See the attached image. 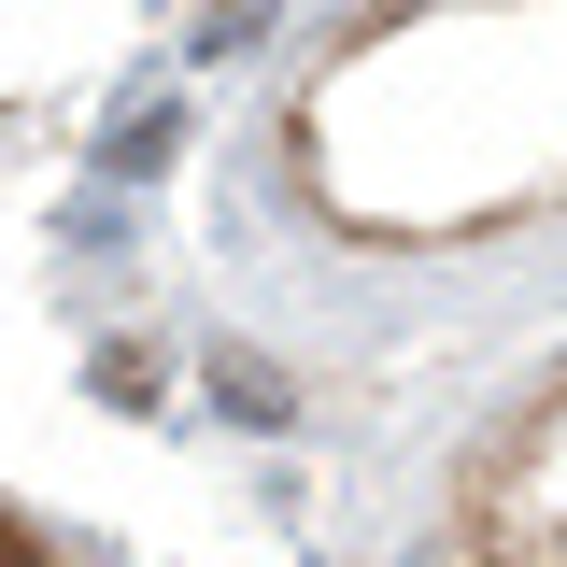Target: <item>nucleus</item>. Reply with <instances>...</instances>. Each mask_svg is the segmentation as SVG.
Returning <instances> with one entry per match:
<instances>
[{
    "label": "nucleus",
    "mask_w": 567,
    "mask_h": 567,
    "mask_svg": "<svg viewBox=\"0 0 567 567\" xmlns=\"http://www.w3.org/2000/svg\"><path fill=\"white\" fill-rule=\"evenodd\" d=\"M0 567H43V539H14V511H0Z\"/></svg>",
    "instance_id": "obj_1"
}]
</instances>
